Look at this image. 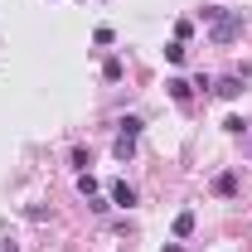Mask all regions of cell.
Returning <instances> with one entry per match:
<instances>
[{
	"label": "cell",
	"mask_w": 252,
	"mask_h": 252,
	"mask_svg": "<svg viewBox=\"0 0 252 252\" xmlns=\"http://www.w3.org/2000/svg\"><path fill=\"white\" fill-rule=\"evenodd\" d=\"M102 78L117 83V78H122V59H107V63H102Z\"/></svg>",
	"instance_id": "30bf717a"
},
{
	"label": "cell",
	"mask_w": 252,
	"mask_h": 252,
	"mask_svg": "<svg viewBox=\"0 0 252 252\" xmlns=\"http://www.w3.org/2000/svg\"><path fill=\"white\" fill-rule=\"evenodd\" d=\"M214 93H219V97H228V102H233V97L243 93V78H219V83H214Z\"/></svg>",
	"instance_id": "7a4b0ae2"
},
{
	"label": "cell",
	"mask_w": 252,
	"mask_h": 252,
	"mask_svg": "<svg viewBox=\"0 0 252 252\" xmlns=\"http://www.w3.org/2000/svg\"><path fill=\"white\" fill-rule=\"evenodd\" d=\"M136 156V141L131 136H117V160H131Z\"/></svg>",
	"instance_id": "52a82bcc"
},
{
	"label": "cell",
	"mask_w": 252,
	"mask_h": 252,
	"mask_svg": "<svg viewBox=\"0 0 252 252\" xmlns=\"http://www.w3.org/2000/svg\"><path fill=\"white\" fill-rule=\"evenodd\" d=\"M165 88H170V97H175V102L185 107V102H189V88H194V83H185V78H170Z\"/></svg>",
	"instance_id": "277c9868"
},
{
	"label": "cell",
	"mask_w": 252,
	"mask_h": 252,
	"mask_svg": "<svg viewBox=\"0 0 252 252\" xmlns=\"http://www.w3.org/2000/svg\"><path fill=\"white\" fill-rule=\"evenodd\" d=\"M112 204H117V209H131V204H136V189L131 185H112Z\"/></svg>",
	"instance_id": "3957f363"
},
{
	"label": "cell",
	"mask_w": 252,
	"mask_h": 252,
	"mask_svg": "<svg viewBox=\"0 0 252 252\" xmlns=\"http://www.w3.org/2000/svg\"><path fill=\"white\" fill-rule=\"evenodd\" d=\"M0 252H20V248H15V243H0Z\"/></svg>",
	"instance_id": "7c38bea8"
},
{
	"label": "cell",
	"mask_w": 252,
	"mask_h": 252,
	"mask_svg": "<svg viewBox=\"0 0 252 252\" xmlns=\"http://www.w3.org/2000/svg\"><path fill=\"white\" fill-rule=\"evenodd\" d=\"M165 59H170V63H185V39H175V44H165Z\"/></svg>",
	"instance_id": "9c48e42d"
},
{
	"label": "cell",
	"mask_w": 252,
	"mask_h": 252,
	"mask_svg": "<svg viewBox=\"0 0 252 252\" xmlns=\"http://www.w3.org/2000/svg\"><path fill=\"white\" fill-rule=\"evenodd\" d=\"M189 233H194V214H180V219H175V238H189Z\"/></svg>",
	"instance_id": "8992f818"
},
{
	"label": "cell",
	"mask_w": 252,
	"mask_h": 252,
	"mask_svg": "<svg viewBox=\"0 0 252 252\" xmlns=\"http://www.w3.org/2000/svg\"><path fill=\"white\" fill-rule=\"evenodd\" d=\"M141 126H146L141 117H122V136H131V141H136V136H141Z\"/></svg>",
	"instance_id": "ba28073f"
},
{
	"label": "cell",
	"mask_w": 252,
	"mask_h": 252,
	"mask_svg": "<svg viewBox=\"0 0 252 252\" xmlns=\"http://www.w3.org/2000/svg\"><path fill=\"white\" fill-rule=\"evenodd\" d=\"M78 189H83V194H88V199H93V194H97V180H93V175H88V170H83V175H78Z\"/></svg>",
	"instance_id": "8fae6325"
},
{
	"label": "cell",
	"mask_w": 252,
	"mask_h": 252,
	"mask_svg": "<svg viewBox=\"0 0 252 252\" xmlns=\"http://www.w3.org/2000/svg\"><path fill=\"white\" fill-rule=\"evenodd\" d=\"M214 189H219L223 199H233V194H238V180H233V175H219V180H214Z\"/></svg>",
	"instance_id": "5b68a950"
},
{
	"label": "cell",
	"mask_w": 252,
	"mask_h": 252,
	"mask_svg": "<svg viewBox=\"0 0 252 252\" xmlns=\"http://www.w3.org/2000/svg\"><path fill=\"white\" fill-rule=\"evenodd\" d=\"M209 34H214V44H233V39L243 34V10H219Z\"/></svg>",
	"instance_id": "6da1fadb"
},
{
	"label": "cell",
	"mask_w": 252,
	"mask_h": 252,
	"mask_svg": "<svg viewBox=\"0 0 252 252\" xmlns=\"http://www.w3.org/2000/svg\"><path fill=\"white\" fill-rule=\"evenodd\" d=\"M165 252H185V248H175V243H165Z\"/></svg>",
	"instance_id": "4fadbf2b"
}]
</instances>
